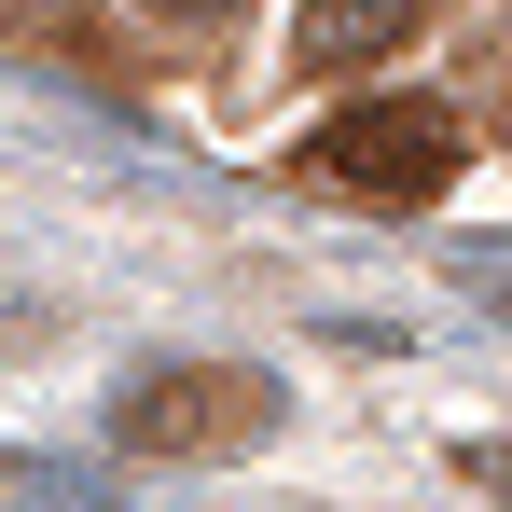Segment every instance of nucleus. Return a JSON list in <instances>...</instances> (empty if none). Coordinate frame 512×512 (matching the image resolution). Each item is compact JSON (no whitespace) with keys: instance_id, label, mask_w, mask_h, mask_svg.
Returning <instances> with one entry per match:
<instances>
[{"instance_id":"2","label":"nucleus","mask_w":512,"mask_h":512,"mask_svg":"<svg viewBox=\"0 0 512 512\" xmlns=\"http://www.w3.org/2000/svg\"><path fill=\"white\" fill-rule=\"evenodd\" d=\"M471 167V125L443 111V97H374V111H333L319 139H305V180H346V194H443V180Z\"/></svg>"},{"instance_id":"3","label":"nucleus","mask_w":512,"mask_h":512,"mask_svg":"<svg viewBox=\"0 0 512 512\" xmlns=\"http://www.w3.org/2000/svg\"><path fill=\"white\" fill-rule=\"evenodd\" d=\"M429 0H305V56L319 70H360V56H402Z\"/></svg>"},{"instance_id":"4","label":"nucleus","mask_w":512,"mask_h":512,"mask_svg":"<svg viewBox=\"0 0 512 512\" xmlns=\"http://www.w3.org/2000/svg\"><path fill=\"white\" fill-rule=\"evenodd\" d=\"M153 14H236V0H153Z\"/></svg>"},{"instance_id":"1","label":"nucleus","mask_w":512,"mask_h":512,"mask_svg":"<svg viewBox=\"0 0 512 512\" xmlns=\"http://www.w3.org/2000/svg\"><path fill=\"white\" fill-rule=\"evenodd\" d=\"M277 429V374L263 360H167L111 402V443L125 457H236Z\"/></svg>"}]
</instances>
